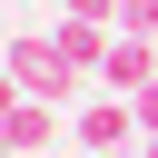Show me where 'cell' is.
Segmentation results:
<instances>
[{"label":"cell","mask_w":158,"mask_h":158,"mask_svg":"<svg viewBox=\"0 0 158 158\" xmlns=\"http://www.w3.org/2000/svg\"><path fill=\"white\" fill-rule=\"evenodd\" d=\"M118 30L128 40H158V0H118Z\"/></svg>","instance_id":"cell-7"},{"label":"cell","mask_w":158,"mask_h":158,"mask_svg":"<svg viewBox=\"0 0 158 158\" xmlns=\"http://www.w3.org/2000/svg\"><path fill=\"white\" fill-rule=\"evenodd\" d=\"M138 148H148V158H158V138H138Z\"/></svg>","instance_id":"cell-9"},{"label":"cell","mask_w":158,"mask_h":158,"mask_svg":"<svg viewBox=\"0 0 158 158\" xmlns=\"http://www.w3.org/2000/svg\"><path fill=\"white\" fill-rule=\"evenodd\" d=\"M0 128H10V148H20V158H40V148H49V138H59V118H49V109H40V99H20V109H10V118H0Z\"/></svg>","instance_id":"cell-5"},{"label":"cell","mask_w":158,"mask_h":158,"mask_svg":"<svg viewBox=\"0 0 158 158\" xmlns=\"http://www.w3.org/2000/svg\"><path fill=\"white\" fill-rule=\"evenodd\" d=\"M0 69H10V40H0Z\"/></svg>","instance_id":"cell-10"},{"label":"cell","mask_w":158,"mask_h":158,"mask_svg":"<svg viewBox=\"0 0 158 158\" xmlns=\"http://www.w3.org/2000/svg\"><path fill=\"white\" fill-rule=\"evenodd\" d=\"M10 89H20V99H40V109H59V99H79L89 79H79V69L49 49V30H40V40L20 30V40H10Z\"/></svg>","instance_id":"cell-1"},{"label":"cell","mask_w":158,"mask_h":158,"mask_svg":"<svg viewBox=\"0 0 158 158\" xmlns=\"http://www.w3.org/2000/svg\"><path fill=\"white\" fill-rule=\"evenodd\" d=\"M49 10H59V0H49Z\"/></svg>","instance_id":"cell-12"},{"label":"cell","mask_w":158,"mask_h":158,"mask_svg":"<svg viewBox=\"0 0 158 158\" xmlns=\"http://www.w3.org/2000/svg\"><path fill=\"white\" fill-rule=\"evenodd\" d=\"M10 109H20V89H10V69H0V118H10Z\"/></svg>","instance_id":"cell-8"},{"label":"cell","mask_w":158,"mask_h":158,"mask_svg":"<svg viewBox=\"0 0 158 158\" xmlns=\"http://www.w3.org/2000/svg\"><path fill=\"white\" fill-rule=\"evenodd\" d=\"M128 158H148V148H128Z\"/></svg>","instance_id":"cell-11"},{"label":"cell","mask_w":158,"mask_h":158,"mask_svg":"<svg viewBox=\"0 0 158 158\" xmlns=\"http://www.w3.org/2000/svg\"><path fill=\"white\" fill-rule=\"evenodd\" d=\"M109 40H118V30H89V20H49V49H59V59H69L89 89H99V59H109Z\"/></svg>","instance_id":"cell-4"},{"label":"cell","mask_w":158,"mask_h":158,"mask_svg":"<svg viewBox=\"0 0 158 158\" xmlns=\"http://www.w3.org/2000/svg\"><path fill=\"white\" fill-rule=\"evenodd\" d=\"M69 138H79L89 158H128V148H138V99L89 89V99H79V118H69Z\"/></svg>","instance_id":"cell-2"},{"label":"cell","mask_w":158,"mask_h":158,"mask_svg":"<svg viewBox=\"0 0 158 158\" xmlns=\"http://www.w3.org/2000/svg\"><path fill=\"white\" fill-rule=\"evenodd\" d=\"M99 89H118V99H148L158 89V40H109V59H99Z\"/></svg>","instance_id":"cell-3"},{"label":"cell","mask_w":158,"mask_h":158,"mask_svg":"<svg viewBox=\"0 0 158 158\" xmlns=\"http://www.w3.org/2000/svg\"><path fill=\"white\" fill-rule=\"evenodd\" d=\"M59 20H89V30H118V0H59Z\"/></svg>","instance_id":"cell-6"}]
</instances>
